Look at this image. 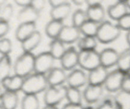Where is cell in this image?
I'll return each instance as SVG.
<instances>
[{"label":"cell","mask_w":130,"mask_h":109,"mask_svg":"<svg viewBox=\"0 0 130 109\" xmlns=\"http://www.w3.org/2000/svg\"><path fill=\"white\" fill-rule=\"evenodd\" d=\"M66 99L69 103L75 104H82L83 96L80 89L67 86Z\"/></svg>","instance_id":"obj_29"},{"label":"cell","mask_w":130,"mask_h":109,"mask_svg":"<svg viewBox=\"0 0 130 109\" xmlns=\"http://www.w3.org/2000/svg\"><path fill=\"white\" fill-rule=\"evenodd\" d=\"M83 109H96V108H93V106H86V107H84Z\"/></svg>","instance_id":"obj_49"},{"label":"cell","mask_w":130,"mask_h":109,"mask_svg":"<svg viewBox=\"0 0 130 109\" xmlns=\"http://www.w3.org/2000/svg\"><path fill=\"white\" fill-rule=\"evenodd\" d=\"M126 74L118 68L109 72L104 84V89L111 93H117L120 91L122 89L123 81Z\"/></svg>","instance_id":"obj_6"},{"label":"cell","mask_w":130,"mask_h":109,"mask_svg":"<svg viewBox=\"0 0 130 109\" xmlns=\"http://www.w3.org/2000/svg\"><path fill=\"white\" fill-rule=\"evenodd\" d=\"M35 57L32 53L29 52H23L20 55L13 67L15 74L25 78L35 72Z\"/></svg>","instance_id":"obj_2"},{"label":"cell","mask_w":130,"mask_h":109,"mask_svg":"<svg viewBox=\"0 0 130 109\" xmlns=\"http://www.w3.org/2000/svg\"><path fill=\"white\" fill-rule=\"evenodd\" d=\"M42 109H59L57 106H53V105H45L44 107L42 108Z\"/></svg>","instance_id":"obj_45"},{"label":"cell","mask_w":130,"mask_h":109,"mask_svg":"<svg viewBox=\"0 0 130 109\" xmlns=\"http://www.w3.org/2000/svg\"><path fill=\"white\" fill-rule=\"evenodd\" d=\"M10 30L9 22L3 20H0V38H5Z\"/></svg>","instance_id":"obj_38"},{"label":"cell","mask_w":130,"mask_h":109,"mask_svg":"<svg viewBox=\"0 0 130 109\" xmlns=\"http://www.w3.org/2000/svg\"><path fill=\"white\" fill-rule=\"evenodd\" d=\"M118 1H124V2H126V1L127 0H118Z\"/></svg>","instance_id":"obj_50"},{"label":"cell","mask_w":130,"mask_h":109,"mask_svg":"<svg viewBox=\"0 0 130 109\" xmlns=\"http://www.w3.org/2000/svg\"><path fill=\"white\" fill-rule=\"evenodd\" d=\"M115 97L121 109H130V93L121 90Z\"/></svg>","instance_id":"obj_33"},{"label":"cell","mask_w":130,"mask_h":109,"mask_svg":"<svg viewBox=\"0 0 130 109\" xmlns=\"http://www.w3.org/2000/svg\"><path fill=\"white\" fill-rule=\"evenodd\" d=\"M100 24L88 20L79 28L81 34L85 36L96 37Z\"/></svg>","instance_id":"obj_30"},{"label":"cell","mask_w":130,"mask_h":109,"mask_svg":"<svg viewBox=\"0 0 130 109\" xmlns=\"http://www.w3.org/2000/svg\"><path fill=\"white\" fill-rule=\"evenodd\" d=\"M54 57L50 51H43L35 57V72L46 74L54 67Z\"/></svg>","instance_id":"obj_7"},{"label":"cell","mask_w":130,"mask_h":109,"mask_svg":"<svg viewBox=\"0 0 130 109\" xmlns=\"http://www.w3.org/2000/svg\"><path fill=\"white\" fill-rule=\"evenodd\" d=\"M49 86L45 74L34 72L24 78L22 92L24 95H38Z\"/></svg>","instance_id":"obj_1"},{"label":"cell","mask_w":130,"mask_h":109,"mask_svg":"<svg viewBox=\"0 0 130 109\" xmlns=\"http://www.w3.org/2000/svg\"><path fill=\"white\" fill-rule=\"evenodd\" d=\"M103 0H86V4L88 6H96V5H102Z\"/></svg>","instance_id":"obj_43"},{"label":"cell","mask_w":130,"mask_h":109,"mask_svg":"<svg viewBox=\"0 0 130 109\" xmlns=\"http://www.w3.org/2000/svg\"><path fill=\"white\" fill-rule=\"evenodd\" d=\"M72 6L69 3L53 7L50 10V16L52 19L63 21L71 14Z\"/></svg>","instance_id":"obj_21"},{"label":"cell","mask_w":130,"mask_h":109,"mask_svg":"<svg viewBox=\"0 0 130 109\" xmlns=\"http://www.w3.org/2000/svg\"><path fill=\"white\" fill-rule=\"evenodd\" d=\"M19 103L17 92L4 90L0 97L1 109H16Z\"/></svg>","instance_id":"obj_13"},{"label":"cell","mask_w":130,"mask_h":109,"mask_svg":"<svg viewBox=\"0 0 130 109\" xmlns=\"http://www.w3.org/2000/svg\"><path fill=\"white\" fill-rule=\"evenodd\" d=\"M121 30L118 24L106 20L99 25L96 38L100 43L109 44L115 41L119 38Z\"/></svg>","instance_id":"obj_3"},{"label":"cell","mask_w":130,"mask_h":109,"mask_svg":"<svg viewBox=\"0 0 130 109\" xmlns=\"http://www.w3.org/2000/svg\"><path fill=\"white\" fill-rule=\"evenodd\" d=\"M61 67L66 71H71L79 65V51L75 47L70 46L60 59Z\"/></svg>","instance_id":"obj_8"},{"label":"cell","mask_w":130,"mask_h":109,"mask_svg":"<svg viewBox=\"0 0 130 109\" xmlns=\"http://www.w3.org/2000/svg\"><path fill=\"white\" fill-rule=\"evenodd\" d=\"M81 34L79 28L76 27L73 25H64L58 38L65 44H73L79 39Z\"/></svg>","instance_id":"obj_11"},{"label":"cell","mask_w":130,"mask_h":109,"mask_svg":"<svg viewBox=\"0 0 130 109\" xmlns=\"http://www.w3.org/2000/svg\"><path fill=\"white\" fill-rule=\"evenodd\" d=\"M49 48L50 53L52 55L55 59L59 60L67 49L64 43L58 38L52 39V41L50 43Z\"/></svg>","instance_id":"obj_24"},{"label":"cell","mask_w":130,"mask_h":109,"mask_svg":"<svg viewBox=\"0 0 130 109\" xmlns=\"http://www.w3.org/2000/svg\"><path fill=\"white\" fill-rule=\"evenodd\" d=\"M14 2L21 7L29 6L32 0H13Z\"/></svg>","instance_id":"obj_42"},{"label":"cell","mask_w":130,"mask_h":109,"mask_svg":"<svg viewBox=\"0 0 130 109\" xmlns=\"http://www.w3.org/2000/svg\"><path fill=\"white\" fill-rule=\"evenodd\" d=\"M21 109H40V101L38 95H24L20 102Z\"/></svg>","instance_id":"obj_28"},{"label":"cell","mask_w":130,"mask_h":109,"mask_svg":"<svg viewBox=\"0 0 130 109\" xmlns=\"http://www.w3.org/2000/svg\"><path fill=\"white\" fill-rule=\"evenodd\" d=\"M82 104H75L67 102L62 106V109H83Z\"/></svg>","instance_id":"obj_40"},{"label":"cell","mask_w":130,"mask_h":109,"mask_svg":"<svg viewBox=\"0 0 130 109\" xmlns=\"http://www.w3.org/2000/svg\"><path fill=\"white\" fill-rule=\"evenodd\" d=\"M100 101L96 109H121L115 96L107 95L104 96Z\"/></svg>","instance_id":"obj_31"},{"label":"cell","mask_w":130,"mask_h":109,"mask_svg":"<svg viewBox=\"0 0 130 109\" xmlns=\"http://www.w3.org/2000/svg\"><path fill=\"white\" fill-rule=\"evenodd\" d=\"M101 65L100 53L94 50L79 51V66L88 72Z\"/></svg>","instance_id":"obj_4"},{"label":"cell","mask_w":130,"mask_h":109,"mask_svg":"<svg viewBox=\"0 0 130 109\" xmlns=\"http://www.w3.org/2000/svg\"><path fill=\"white\" fill-rule=\"evenodd\" d=\"M119 53L116 49L112 48H107L100 53L101 65L108 69L109 68L116 65L118 63Z\"/></svg>","instance_id":"obj_14"},{"label":"cell","mask_w":130,"mask_h":109,"mask_svg":"<svg viewBox=\"0 0 130 109\" xmlns=\"http://www.w3.org/2000/svg\"><path fill=\"white\" fill-rule=\"evenodd\" d=\"M66 91L67 86L64 85L49 86L44 92L43 100L45 105L57 106L64 99H66Z\"/></svg>","instance_id":"obj_5"},{"label":"cell","mask_w":130,"mask_h":109,"mask_svg":"<svg viewBox=\"0 0 130 109\" xmlns=\"http://www.w3.org/2000/svg\"><path fill=\"white\" fill-rule=\"evenodd\" d=\"M126 3L127 6H128V8L130 10V0H127V1H126Z\"/></svg>","instance_id":"obj_48"},{"label":"cell","mask_w":130,"mask_h":109,"mask_svg":"<svg viewBox=\"0 0 130 109\" xmlns=\"http://www.w3.org/2000/svg\"><path fill=\"white\" fill-rule=\"evenodd\" d=\"M86 11L88 20L99 24L104 22L105 16V10L102 5L88 6Z\"/></svg>","instance_id":"obj_22"},{"label":"cell","mask_w":130,"mask_h":109,"mask_svg":"<svg viewBox=\"0 0 130 109\" xmlns=\"http://www.w3.org/2000/svg\"><path fill=\"white\" fill-rule=\"evenodd\" d=\"M121 90L130 93V72L125 75Z\"/></svg>","instance_id":"obj_39"},{"label":"cell","mask_w":130,"mask_h":109,"mask_svg":"<svg viewBox=\"0 0 130 109\" xmlns=\"http://www.w3.org/2000/svg\"><path fill=\"white\" fill-rule=\"evenodd\" d=\"M67 86L80 89L88 84V74L82 68H74L67 74Z\"/></svg>","instance_id":"obj_9"},{"label":"cell","mask_w":130,"mask_h":109,"mask_svg":"<svg viewBox=\"0 0 130 109\" xmlns=\"http://www.w3.org/2000/svg\"><path fill=\"white\" fill-rule=\"evenodd\" d=\"M36 23L20 24L15 30V35L17 40L22 43L36 31Z\"/></svg>","instance_id":"obj_19"},{"label":"cell","mask_w":130,"mask_h":109,"mask_svg":"<svg viewBox=\"0 0 130 109\" xmlns=\"http://www.w3.org/2000/svg\"><path fill=\"white\" fill-rule=\"evenodd\" d=\"M109 72L107 68L102 65H100L93 70L89 71L88 74V84L104 86Z\"/></svg>","instance_id":"obj_15"},{"label":"cell","mask_w":130,"mask_h":109,"mask_svg":"<svg viewBox=\"0 0 130 109\" xmlns=\"http://www.w3.org/2000/svg\"><path fill=\"white\" fill-rule=\"evenodd\" d=\"M104 86L88 84L83 91V99L88 104L96 103L104 97Z\"/></svg>","instance_id":"obj_10"},{"label":"cell","mask_w":130,"mask_h":109,"mask_svg":"<svg viewBox=\"0 0 130 109\" xmlns=\"http://www.w3.org/2000/svg\"><path fill=\"white\" fill-rule=\"evenodd\" d=\"M13 15V7L11 4H6L1 7L0 11V20L9 22Z\"/></svg>","instance_id":"obj_34"},{"label":"cell","mask_w":130,"mask_h":109,"mask_svg":"<svg viewBox=\"0 0 130 109\" xmlns=\"http://www.w3.org/2000/svg\"><path fill=\"white\" fill-rule=\"evenodd\" d=\"M48 1L52 8L68 3V0H48Z\"/></svg>","instance_id":"obj_41"},{"label":"cell","mask_w":130,"mask_h":109,"mask_svg":"<svg viewBox=\"0 0 130 109\" xmlns=\"http://www.w3.org/2000/svg\"><path fill=\"white\" fill-rule=\"evenodd\" d=\"M118 68L125 74L130 72V48L125 49L119 53L117 63Z\"/></svg>","instance_id":"obj_25"},{"label":"cell","mask_w":130,"mask_h":109,"mask_svg":"<svg viewBox=\"0 0 130 109\" xmlns=\"http://www.w3.org/2000/svg\"><path fill=\"white\" fill-rule=\"evenodd\" d=\"M42 41L41 34L36 30L30 36L21 43V47L23 52L32 53L36 48H38Z\"/></svg>","instance_id":"obj_20"},{"label":"cell","mask_w":130,"mask_h":109,"mask_svg":"<svg viewBox=\"0 0 130 109\" xmlns=\"http://www.w3.org/2000/svg\"><path fill=\"white\" fill-rule=\"evenodd\" d=\"M128 7L124 1H118L116 3L108 7L107 13L109 17L114 20L118 21L124 15L128 13Z\"/></svg>","instance_id":"obj_18"},{"label":"cell","mask_w":130,"mask_h":109,"mask_svg":"<svg viewBox=\"0 0 130 109\" xmlns=\"http://www.w3.org/2000/svg\"><path fill=\"white\" fill-rule=\"evenodd\" d=\"M72 1L77 6H81L85 3H86V0H72Z\"/></svg>","instance_id":"obj_44"},{"label":"cell","mask_w":130,"mask_h":109,"mask_svg":"<svg viewBox=\"0 0 130 109\" xmlns=\"http://www.w3.org/2000/svg\"><path fill=\"white\" fill-rule=\"evenodd\" d=\"M6 1H7V0H0V6H1V7L6 5Z\"/></svg>","instance_id":"obj_47"},{"label":"cell","mask_w":130,"mask_h":109,"mask_svg":"<svg viewBox=\"0 0 130 109\" xmlns=\"http://www.w3.org/2000/svg\"><path fill=\"white\" fill-rule=\"evenodd\" d=\"M118 25L121 30H126L127 32L130 30V12H128L118 20Z\"/></svg>","instance_id":"obj_36"},{"label":"cell","mask_w":130,"mask_h":109,"mask_svg":"<svg viewBox=\"0 0 130 109\" xmlns=\"http://www.w3.org/2000/svg\"><path fill=\"white\" fill-rule=\"evenodd\" d=\"M29 5L38 12L40 13V11H41L44 8L46 5V0H32Z\"/></svg>","instance_id":"obj_37"},{"label":"cell","mask_w":130,"mask_h":109,"mask_svg":"<svg viewBox=\"0 0 130 109\" xmlns=\"http://www.w3.org/2000/svg\"><path fill=\"white\" fill-rule=\"evenodd\" d=\"M64 24L63 21L52 19L45 26V33L48 38L52 39L58 38Z\"/></svg>","instance_id":"obj_23"},{"label":"cell","mask_w":130,"mask_h":109,"mask_svg":"<svg viewBox=\"0 0 130 109\" xmlns=\"http://www.w3.org/2000/svg\"><path fill=\"white\" fill-rule=\"evenodd\" d=\"M98 42L96 37L83 35L77 41V45L79 51L94 50L97 47Z\"/></svg>","instance_id":"obj_26"},{"label":"cell","mask_w":130,"mask_h":109,"mask_svg":"<svg viewBox=\"0 0 130 109\" xmlns=\"http://www.w3.org/2000/svg\"><path fill=\"white\" fill-rule=\"evenodd\" d=\"M12 51L11 41L6 38H1L0 40V53L1 55H9Z\"/></svg>","instance_id":"obj_35"},{"label":"cell","mask_w":130,"mask_h":109,"mask_svg":"<svg viewBox=\"0 0 130 109\" xmlns=\"http://www.w3.org/2000/svg\"><path fill=\"white\" fill-rule=\"evenodd\" d=\"M49 86H58L63 85L67 81V74L62 67H53L46 74Z\"/></svg>","instance_id":"obj_12"},{"label":"cell","mask_w":130,"mask_h":109,"mask_svg":"<svg viewBox=\"0 0 130 109\" xmlns=\"http://www.w3.org/2000/svg\"><path fill=\"white\" fill-rule=\"evenodd\" d=\"M126 42L128 43L129 48H130V30L127 32L126 35Z\"/></svg>","instance_id":"obj_46"},{"label":"cell","mask_w":130,"mask_h":109,"mask_svg":"<svg viewBox=\"0 0 130 109\" xmlns=\"http://www.w3.org/2000/svg\"><path fill=\"white\" fill-rule=\"evenodd\" d=\"M88 20V19L86 11H84L83 10L78 9V10H76L72 14V25L76 27L80 28L81 25Z\"/></svg>","instance_id":"obj_32"},{"label":"cell","mask_w":130,"mask_h":109,"mask_svg":"<svg viewBox=\"0 0 130 109\" xmlns=\"http://www.w3.org/2000/svg\"><path fill=\"white\" fill-rule=\"evenodd\" d=\"M12 62L11 58L9 55H1L0 57V80L2 81L4 79L11 76Z\"/></svg>","instance_id":"obj_27"},{"label":"cell","mask_w":130,"mask_h":109,"mask_svg":"<svg viewBox=\"0 0 130 109\" xmlns=\"http://www.w3.org/2000/svg\"><path fill=\"white\" fill-rule=\"evenodd\" d=\"M24 81V77L14 74L13 76H10L3 79L1 82L4 90L18 93L22 91Z\"/></svg>","instance_id":"obj_16"},{"label":"cell","mask_w":130,"mask_h":109,"mask_svg":"<svg viewBox=\"0 0 130 109\" xmlns=\"http://www.w3.org/2000/svg\"><path fill=\"white\" fill-rule=\"evenodd\" d=\"M39 16V12L30 5L22 7L17 14V20L20 24L36 23Z\"/></svg>","instance_id":"obj_17"}]
</instances>
